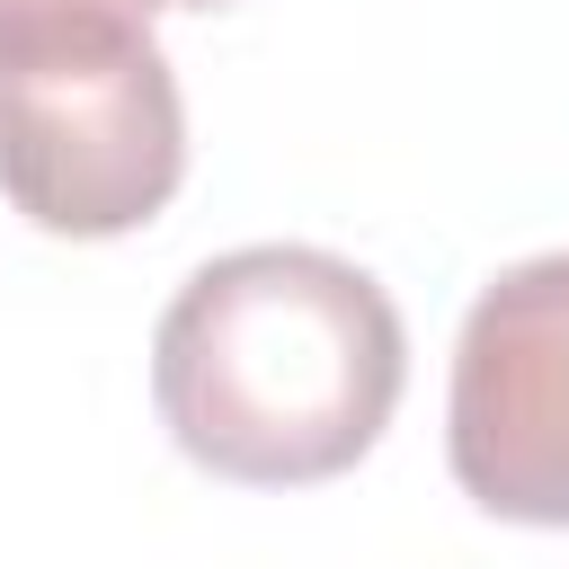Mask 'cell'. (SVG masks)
<instances>
[{
  "label": "cell",
  "mask_w": 569,
  "mask_h": 569,
  "mask_svg": "<svg viewBox=\"0 0 569 569\" xmlns=\"http://www.w3.org/2000/svg\"><path fill=\"white\" fill-rule=\"evenodd\" d=\"M18 9H107V18L151 27V9H231V0H0V18H18Z\"/></svg>",
  "instance_id": "cell-4"
},
{
  "label": "cell",
  "mask_w": 569,
  "mask_h": 569,
  "mask_svg": "<svg viewBox=\"0 0 569 569\" xmlns=\"http://www.w3.org/2000/svg\"><path fill=\"white\" fill-rule=\"evenodd\" d=\"M445 462L507 525H569V249L480 284L453 338Z\"/></svg>",
  "instance_id": "cell-3"
},
{
  "label": "cell",
  "mask_w": 569,
  "mask_h": 569,
  "mask_svg": "<svg viewBox=\"0 0 569 569\" xmlns=\"http://www.w3.org/2000/svg\"><path fill=\"white\" fill-rule=\"evenodd\" d=\"M187 178L178 71L142 18H0V196L53 240L142 231Z\"/></svg>",
  "instance_id": "cell-2"
},
{
  "label": "cell",
  "mask_w": 569,
  "mask_h": 569,
  "mask_svg": "<svg viewBox=\"0 0 569 569\" xmlns=\"http://www.w3.org/2000/svg\"><path fill=\"white\" fill-rule=\"evenodd\" d=\"M409 382L391 293L329 249L204 258L151 329V400L169 445L240 489L338 480L373 453Z\"/></svg>",
  "instance_id": "cell-1"
}]
</instances>
